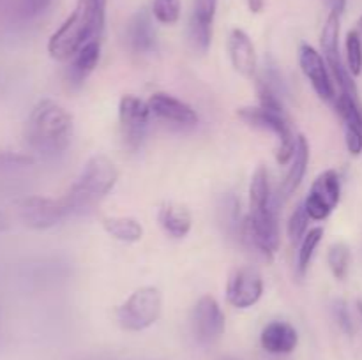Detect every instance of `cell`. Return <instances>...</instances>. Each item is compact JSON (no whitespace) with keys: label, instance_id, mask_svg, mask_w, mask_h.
<instances>
[{"label":"cell","instance_id":"cell-18","mask_svg":"<svg viewBox=\"0 0 362 360\" xmlns=\"http://www.w3.org/2000/svg\"><path fill=\"white\" fill-rule=\"evenodd\" d=\"M127 44L134 53H151L156 49V30L151 14L145 9L138 11L127 23Z\"/></svg>","mask_w":362,"mask_h":360},{"label":"cell","instance_id":"cell-19","mask_svg":"<svg viewBox=\"0 0 362 360\" xmlns=\"http://www.w3.org/2000/svg\"><path fill=\"white\" fill-rule=\"evenodd\" d=\"M99 55H101L99 39H94V41L87 42L81 49H78L76 55L71 60L69 69H67V81H69L71 87L78 88L85 83V80L90 76V73L98 66Z\"/></svg>","mask_w":362,"mask_h":360},{"label":"cell","instance_id":"cell-29","mask_svg":"<svg viewBox=\"0 0 362 360\" xmlns=\"http://www.w3.org/2000/svg\"><path fill=\"white\" fill-rule=\"evenodd\" d=\"M308 222H310V215H308L304 205H299L292 212L288 221V235L292 242H300L304 239V235L308 233Z\"/></svg>","mask_w":362,"mask_h":360},{"label":"cell","instance_id":"cell-2","mask_svg":"<svg viewBox=\"0 0 362 360\" xmlns=\"http://www.w3.org/2000/svg\"><path fill=\"white\" fill-rule=\"evenodd\" d=\"M73 133V115L52 99H42L34 106L25 127L27 143L42 155L62 154L71 145Z\"/></svg>","mask_w":362,"mask_h":360},{"label":"cell","instance_id":"cell-20","mask_svg":"<svg viewBox=\"0 0 362 360\" xmlns=\"http://www.w3.org/2000/svg\"><path fill=\"white\" fill-rule=\"evenodd\" d=\"M158 221L161 228L165 229V233H168L173 239H184L189 233L191 224H193L191 212L187 210V207L180 203H173V201L161 205Z\"/></svg>","mask_w":362,"mask_h":360},{"label":"cell","instance_id":"cell-4","mask_svg":"<svg viewBox=\"0 0 362 360\" xmlns=\"http://www.w3.org/2000/svg\"><path fill=\"white\" fill-rule=\"evenodd\" d=\"M163 296L156 286H141L117 307V321L124 330L140 332L154 325L161 316Z\"/></svg>","mask_w":362,"mask_h":360},{"label":"cell","instance_id":"cell-11","mask_svg":"<svg viewBox=\"0 0 362 360\" xmlns=\"http://www.w3.org/2000/svg\"><path fill=\"white\" fill-rule=\"evenodd\" d=\"M264 293V279L258 268L246 265L230 275L226 286V299L237 309L253 307Z\"/></svg>","mask_w":362,"mask_h":360},{"label":"cell","instance_id":"cell-24","mask_svg":"<svg viewBox=\"0 0 362 360\" xmlns=\"http://www.w3.org/2000/svg\"><path fill=\"white\" fill-rule=\"evenodd\" d=\"M218 214L219 222L228 235H240L244 221H240V203L233 194H226L221 198L218 205Z\"/></svg>","mask_w":362,"mask_h":360},{"label":"cell","instance_id":"cell-22","mask_svg":"<svg viewBox=\"0 0 362 360\" xmlns=\"http://www.w3.org/2000/svg\"><path fill=\"white\" fill-rule=\"evenodd\" d=\"M103 228L108 235L120 242H140L144 236V226L133 217H124V215H112V217L103 219Z\"/></svg>","mask_w":362,"mask_h":360},{"label":"cell","instance_id":"cell-37","mask_svg":"<svg viewBox=\"0 0 362 360\" xmlns=\"http://www.w3.org/2000/svg\"><path fill=\"white\" fill-rule=\"evenodd\" d=\"M359 30H361V34H362V16L359 18Z\"/></svg>","mask_w":362,"mask_h":360},{"label":"cell","instance_id":"cell-6","mask_svg":"<svg viewBox=\"0 0 362 360\" xmlns=\"http://www.w3.org/2000/svg\"><path fill=\"white\" fill-rule=\"evenodd\" d=\"M151 108L148 102L141 101L136 95H124L119 102V124L122 143L127 150L136 152L141 147L147 134Z\"/></svg>","mask_w":362,"mask_h":360},{"label":"cell","instance_id":"cell-15","mask_svg":"<svg viewBox=\"0 0 362 360\" xmlns=\"http://www.w3.org/2000/svg\"><path fill=\"white\" fill-rule=\"evenodd\" d=\"M339 116L345 127V141L346 148L352 155H359L362 152V113L357 106V99L349 94H343L336 102Z\"/></svg>","mask_w":362,"mask_h":360},{"label":"cell","instance_id":"cell-1","mask_svg":"<svg viewBox=\"0 0 362 360\" xmlns=\"http://www.w3.org/2000/svg\"><path fill=\"white\" fill-rule=\"evenodd\" d=\"M106 20V0H78L76 7L49 37L48 53L55 60H69L87 42L101 37Z\"/></svg>","mask_w":362,"mask_h":360},{"label":"cell","instance_id":"cell-10","mask_svg":"<svg viewBox=\"0 0 362 360\" xmlns=\"http://www.w3.org/2000/svg\"><path fill=\"white\" fill-rule=\"evenodd\" d=\"M191 328L202 344H212L221 337L225 332V314L214 296L204 295L198 300L191 316Z\"/></svg>","mask_w":362,"mask_h":360},{"label":"cell","instance_id":"cell-5","mask_svg":"<svg viewBox=\"0 0 362 360\" xmlns=\"http://www.w3.org/2000/svg\"><path fill=\"white\" fill-rule=\"evenodd\" d=\"M237 113L247 126L271 131L272 134H276V138H278L276 159H278L279 164H286L288 161H292L297 138H293L285 113L274 112V109L264 108V106H246V108H240Z\"/></svg>","mask_w":362,"mask_h":360},{"label":"cell","instance_id":"cell-12","mask_svg":"<svg viewBox=\"0 0 362 360\" xmlns=\"http://www.w3.org/2000/svg\"><path fill=\"white\" fill-rule=\"evenodd\" d=\"M299 62L300 69H303L304 76L310 80L313 85L315 92L320 95L324 101H334L336 92L334 85H332L331 74H329L327 62L324 56L310 44H300L299 49Z\"/></svg>","mask_w":362,"mask_h":360},{"label":"cell","instance_id":"cell-26","mask_svg":"<svg viewBox=\"0 0 362 360\" xmlns=\"http://www.w3.org/2000/svg\"><path fill=\"white\" fill-rule=\"evenodd\" d=\"M322 236H324V229L322 228H313L304 235V239L300 240V247H299V260H297V265H299V272L300 274H306V270L310 268L311 260H313L315 249L320 244Z\"/></svg>","mask_w":362,"mask_h":360},{"label":"cell","instance_id":"cell-17","mask_svg":"<svg viewBox=\"0 0 362 360\" xmlns=\"http://www.w3.org/2000/svg\"><path fill=\"white\" fill-rule=\"evenodd\" d=\"M262 348L274 355H286L297 348L299 335L297 330L286 321H271L265 325L260 335Z\"/></svg>","mask_w":362,"mask_h":360},{"label":"cell","instance_id":"cell-25","mask_svg":"<svg viewBox=\"0 0 362 360\" xmlns=\"http://www.w3.org/2000/svg\"><path fill=\"white\" fill-rule=\"evenodd\" d=\"M350 261H352V254H350V249L346 244L338 242L329 247L327 263L336 279L346 277V274L350 270Z\"/></svg>","mask_w":362,"mask_h":360},{"label":"cell","instance_id":"cell-8","mask_svg":"<svg viewBox=\"0 0 362 360\" xmlns=\"http://www.w3.org/2000/svg\"><path fill=\"white\" fill-rule=\"evenodd\" d=\"M322 52H324V59L327 66L331 67L332 74H334L336 81L341 87L343 94H349L357 99V87L354 76L350 74L349 67L343 66L341 55H339V16L338 14H329L327 21H325L324 28H322L320 37Z\"/></svg>","mask_w":362,"mask_h":360},{"label":"cell","instance_id":"cell-30","mask_svg":"<svg viewBox=\"0 0 362 360\" xmlns=\"http://www.w3.org/2000/svg\"><path fill=\"white\" fill-rule=\"evenodd\" d=\"M32 164V157L13 152H0V172L9 168H21V166Z\"/></svg>","mask_w":362,"mask_h":360},{"label":"cell","instance_id":"cell-23","mask_svg":"<svg viewBox=\"0 0 362 360\" xmlns=\"http://www.w3.org/2000/svg\"><path fill=\"white\" fill-rule=\"evenodd\" d=\"M250 205L251 210H262V208L274 205L271 196V186H269V173L264 166H258L257 172L251 176Z\"/></svg>","mask_w":362,"mask_h":360},{"label":"cell","instance_id":"cell-16","mask_svg":"<svg viewBox=\"0 0 362 360\" xmlns=\"http://www.w3.org/2000/svg\"><path fill=\"white\" fill-rule=\"evenodd\" d=\"M228 53L232 66L240 76L253 78L257 73V53L253 41L243 28H233L228 35Z\"/></svg>","mask_w":362,"mask_h":360},{"label":"cell","instance_id":"cell-3","mask_svg":"<svg viewBox=\"0 0 362 360\" xmlns=\"http://www.w3.org/2000/svg\"><path fill=\"white\" fill-rule=\"evenodd\" d=\"M117 180L119 172L112 159L95 154L88 159L76 182L62 198L71 214H78L99 203L115 187Z\"/></svg>","mask_w":362,"mask_h":360},{"label":"cell","instance_id":"cell-31","mask_svg":"<svg viewBox=\"0 0 362 360\" xmlns=\"http://www.w3.org/2000/svg\"><path fill=\"white\" fill-rule=\"evenodd\" d=\"M332 311H334V318H336V321H338L339 327H341L346 334H352L354 323H352V316H350L346 304L343 302V300H336Z\"/></svg>","mask_w":362,"mask_h":360},{"label":"cell","instance_id":"cell-33","mask_svg":"<svg viewBox=\"0 0 362 360\" xmlns=\"http://www.w3.org/2000/svg\"><path fill=\"white\" fill-rule=\"evenodd\" d=\"M322 2L327 6L332 14H338V16H341L343 11L346 9V0H322Z\"/></svg>","mask_w":362,"mask_h":360},{"label":"cell","instance_id":"cell-32","mask_svg":"<svg viewBox=\"0 0 362 360\" xmlns=\"http://www.w3.org/2000/svg\"><path fill=\"white\" fill-rule=\"evenodd\" d=\"M52 0H23V11L27 16H37L49 7Z\"/></svg>","mask_w":362,"mask_h":360},{"label":"cell","instance_id":"cell-21","mask_svg":"<svg viewBox=\"0 0 362 360\" xmlns=\"http://www.w3.org/2000/svg\"><path fill=\"white\" fill-rule=\"evenodd\" d=\"M308 162H310V145H308L306 138L300 134V136H297V145L296 152H293L292 164H290L288 173H286L285 180H283L281 184L283 196L288 198L290 194L296 193V189L300 186L304 175H306Z\"/></svg>","mask_w":362,"mask_h":360},{"label":"cell","instance_id":"cell-13","mask_svg":"<svg viewBox=\"0 0 362 360\" xmlns=\"http://www.w3.org/2000/svg\"><path fill=\"white\" fill-rule=\"evenodd\" d=\"M148 108L158 119L165 122L175 124L180 127H193L198 124V115L187 102L165 94V92H156L148 97Z\"/></svg>","mask_w":362,"mask_h":360},{"label":"cell","instance_id":"cell-36","mask_svg":"<svg viewBox=\"0 0 362 360\" xmlns=\"http://www.w3.org/2000/svg\"><path fill=\"white\" fill-rule=\"evenodd\" d=\"M357 307H359V314H361V318H362V300H359V302H357Z\"/></svg>","mask_w":362,"mask_h":360},{"label":"cell","instance_id":"cell-14","mask_svg":"<svg viewBox=\"0 0 362 360\" xmlns=\"http://www.w3.org/2000/svg\"><path fill=\"white\" fill-rule=\"evenodd\" d=\"M216 11H218V0H193L189 16V39L197 52L205 53L211 46Z\"/></svg>","mask_w":362,"mask_h":360},{"label":"cell","instance_id":"cell-7","mask_svg":"<svg viewBox=\"0 0 362 360\" xmlns=\"http://www.w3.org/2000/svg\"><path fill=\"white\" fill-rule=\"evenodd\" d=\"M18 215L27 228L49 229L69 217L71 212L64 198L53 200L45 196H28L18 205Z\"/></svg>","mask_w":362,"mask_h":360},{"label":"cell","instance_id":"cell-9","mask_svg":"<svg viewBox=\"0 0 362 360\" xmlns=\"http://www.w3.org/2000/svg\"><path fill=\"white\" fill-rule=\"evenodd\" d=\"M339 196H341V184L338 173L334 169H327L317 176L303 205L310 219L324 221L339 203Z\"/></svg>","mask_w":362,"mask_h":360},{"label":"cell","instance_id":"cell-27","mask_svg":"<svg viewBox=\"0 0 362 360\" xmlns=\"http://www.w3.org/2000/svg\"><path fill=\"white\" fill-rule=\"evenodd\" d=\"M182 4L180 0H154L152 2V16L163 25H173L179 21Z\"/></svg>","mask_w":362,"mask_h":360},{"label":"cell","instance_id":"cell-35","mask_svg":"<svg viewBox=\"0 0 362 360\" xmlns=\"http://www.w3.org/2000/svg\"><path fill=\"white\" fill-rule=\"evenodd\" d=\"M9 226H11L9 217H7V215L4 214V212H0V233L7 232V229H9Z\"/></svg>","mask_w":362,"mask_h":360},{"label":"cell","instance_id":"cell-34","mask_svg":"<svg viewBox=\"0 0 362 360\" xmlns=\"http://www.w3.org/2000/svg\"><path fill=\"white\" fill-rule=\"evenodd\" d=\"M247 7L251 13H260L265 7V0H247Z\"/></svg>","mask_w":362,"mask_h":360},{"label":"cell","instance_id":"cell-28","mask_svg":"<svg viewBox=\"0 0 362 360\" xmlns=\"http://www.w3.org/2000/svg\"><path fill=\"white\" fill-rule=\"evenodd\" d=\"M346 64L352 76H359L362 73V41L357 30H350L346 35Z\"/></svg>","mask_w":362,"mask_h":360}]
</instances>
